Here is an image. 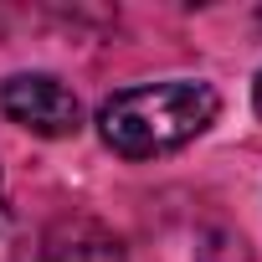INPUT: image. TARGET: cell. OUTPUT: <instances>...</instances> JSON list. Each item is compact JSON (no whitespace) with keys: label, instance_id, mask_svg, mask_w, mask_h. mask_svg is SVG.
I'll use <instances>...</instances> for the list:
<instances>
[{"label":"cell","instance_id":"1","mask_svg":"<svg viewBox=\"0 0 262 262\" xmlns=\"http://www.w3.org/2000/svg\"><path fill=\"white\" fill-rule=\"evenodd\" d=\"M216 113H221V93L211 82H190V77L139 82L113 93L98 108V134L123 160H155L201 139L216 123Z\"/></svg>","mask_w":262,"mask_h":262},{"label":"cell","instance_id":"2","mask_svg":"<svg viewBox=\"0 0 262 262\" xmlns=\"http://www.w3.org/2000/svg\"><path fill=\"white\" fill-rule=\"evenodd\" d=\"M0 113H6L11 123L31 128V134L41 139H67L82 128V103L77 93L52 77V72H16L0 82Z\"/></svg>","mask_w":262,"mask_h":262},{"label":"cell","instance_id":"3","mask_svg":"<svg viewBox=\"0 0 262 262\" xmlns=\"http://www.w3.org/2000/svg\"><path fill=\"white\" fill-rule=\"evenodd\" d=\"M41 262H128L118 231L98 216H57L41 236Z\"/></svg>","mask_w":262,"mask_h":262},{"label":"cell","instance_id":"4","mask_svg":"<svg viewBox=\"0 0 262 262\" xmlns=\"http://www.w3.org/2000/svg\"><path fill=\"white\" fill-rule=\"evenodd\" d=\"M195 262H252V247L236 226H206L195 236Z\"/></svg>","mask_w":262,"mask_h":262},{"label":"cell","instance_id":"5","mask_svg":"<svg viewBox=\"0 0 262 262\" xmlns=\"http://www.w3.org/2000/svg\"><path fill=\"white\" fill-rule=\"evenodd\" d=\"M16 257V221H11V206H6V185H0V262Z\"/></svg>","mask_w":262,"mask_h":262},{"label":"cell","instance_id":"6","mask_svg":"<svg viewBox=\"0 0 262 262\" xmlns=\"http://www.w3.org/2000/svg\"><path fill=\"white\" fill-rule=\"evenodd\" d=\"M252 103H257V113H262V72H257V82H252Z\"/></svg>","mask_w":262,"mask_h":262},{"label":"cell","instance_id":"7","mask_svg":"<svg viewBox=\"0 0 262 262\" xmlns=\"http://www.w3.org/2000/svg\"><path fill=\"white\" fill-rule=\"evenodd\" d=\"M257 21H262V11H257Z\"/></svg>","mask_w":262,"mask_h":262}]
</instances>
